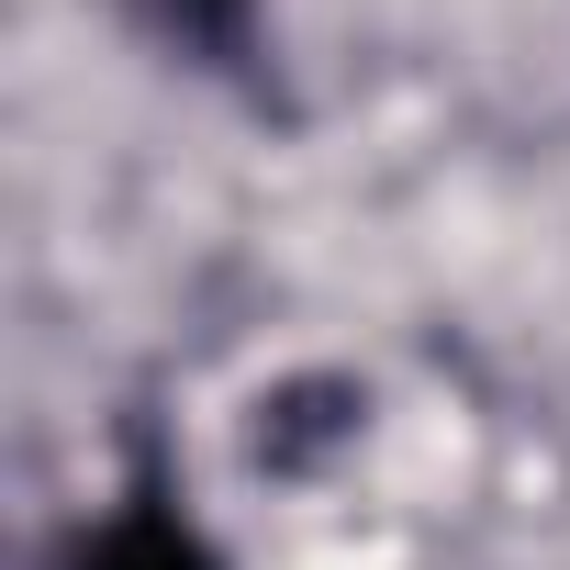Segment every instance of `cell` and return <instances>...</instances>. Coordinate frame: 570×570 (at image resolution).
Here are the masks:
<instances>
[{
    "label": "cell",
    "mask_w": 570,
    "mask_h": 570,
    "mask_svg": "<svg viewBox=\"0 0 570 570\" xmlns=\"http://www.w3.org/2000/svg\"><path fill=\"white\" fill-rule=\"evenodd\" d=\"M68 570H224V548L179 514L168 481H135V492H112V503L68 537Z\"/></svg>",
    "instance_id": "cell-1"
}]
</instances>
